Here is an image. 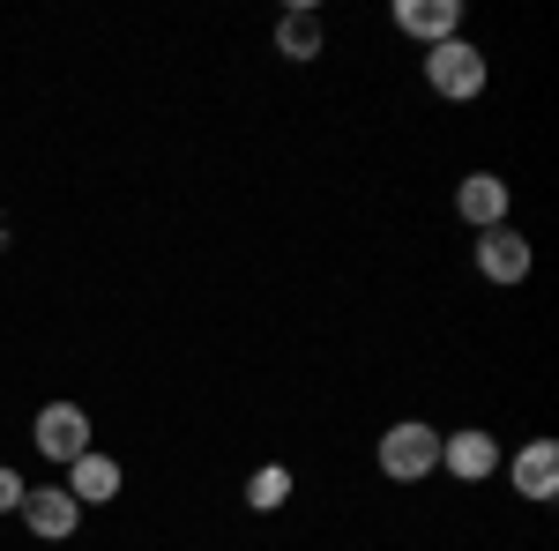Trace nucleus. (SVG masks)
<instances>
[{"label":"nucleus","instance_id":"f257e3e1","mask_svg":"<svg viewBox=\"0 0 559 551\" xmlns=\"http://www.w3.org/2000/svg\"><path fill=\"white\" fill-rule=\"evenodd\" d=\"M373 463H381V477H395V484H426L432 469H440V432H432L426 418L388 424L381 447H373Z\"/></svg>","mask_w":559,"mask_h":551},{"label":"nucleus","instance_id":"f03ea898","mask_svg":"<svg viewBox=\"0 0 559 551\" xmlns=\"http://www.w3.org/2000/svg\"><path fill=\"white\" fill-rule=\"evenodd\" d=\"M31 440H38L45 463H75L97 447V418H90L83 403H45L38 418H31Z\"/></svg>","mask_w":559,"mask_h":551},{"label":"nucleus","instance_id":"7ed1b4c3","mask_svg":"<svg viewBox=\"0 0 559 551\" xmlns=\"http://www.w3.org/2000/svg\"><path fill=\"white\" fill-rule=\"evenodd\" d=\"M426 83L440 89V97H455V105H471L477 89H485V52H477L471 38H448L426 52Z\"/></svg>","mask_w":559,"mask_h":551},{"label":"nucleus","instance_id":"20e7f679","mask_svg":"<svg viewBox=\"0 0 559 551\" xmlns=\"http://www.w3.org/2000/svg\"><path fill=\"white\" fill-rule=\"evenodd\" d=\"M440 469L455 477V484H485V477H500V440L492 432H440Z\"/></svg>","mask_w":559,"mask_h":551},{"label":"nucleus","instance_id":"39448f33","mask_svg":"<svg viewBox=\"0 0 559 551\" xmlns=\"http://www.w3.org/2000/svg\"><path fill=\"white\" fill-rule=\"evenodd\" d=\"M23 529H31V537H45V544H68V537H75V500H68V484H31V492H23Z\"/></svg>","mask_w":559,"mask_h":551},{"label":"nucleus","instance_id":"423d86ee","mask_svg":"<svg viewBox=\"0 0 559 551\" xmlns=\"http://www.w3.org/2000/svg\"><path fill=\"white\" fill-rule=\"evenodd\" d=\"M395 31L432 52V45L463 38V0H395Z\"/></svg>","mask_w":559,"mask_h":551},{"label":"nucleus","instance_id":"0eeeda50","mask_svg":"<svg viewBox=\"0 0 559 551\" xmlns=\"http://www.w3.org/2000/svg\"><path fill=\"white\" fill-rule=\"evenodd\" d=\"M477 268H485V284H522L530 276V239H522L515 224L477 231Z\"/></svg>","mask_w":559,"mask_h":551},{"label":"nucleus","instance_id":"6e6552de","mask_svg":"<svg viewBox=\"0 0 559 551\" xmlns=\"http://www.w3.org/2000/svg\"><path fill=\"white\" fill-rule=\"evenodd\" d=\"M455 216H463L471 231L508 224V179H500V171H471V179L455 187Z\"/></svg>","mask_w":559,"mask_h":551},{"label":"nucleus","instance_id":"1a4fd4ad","mask_svg":"<svg viewBox=\"0 0 559 551\" xmlns=\"http://www.w3.org/2000/svg\"><path fill=\"white\" fill-rule=\"evenodd\" d=\"M68 500H75V507H105V500H120V463L97 455V447L75 455V463H68Z\"/></svg>","mask_w":559,"mask_h":551},{"label":"nucleus","instance_id":"9d476101","mask_svg":"<svg viewBox=\"0 0 559 551\" xmlns=\"http://www.w3.org/2000/svg\"><path fill=\"white\" fill-rule=\"evenodd\" d=\"M515 492H522V500H552V492H559V447H552V440L515 447Z\"/></svg>","mask_w":559,"mask_h":551},{"label":"nucleus","instance_id":"9b49d317","mask_svg":"<svg viewBox=\"0 0 559 551\" xmlns=\"http://www.w3.org/2000/svg\"><path fill=\"white\" fill-rule=\"evenodd\" d=\"M276 52H284V60H313V52H321V15H313V8H292V15L276 23Z\"/></svg>","mask_w":559,"mask_h":551},{"label":"nucleus","instance_id":"f8f14e48","mask_svg":"<svg viewBox=\"0 0 559 551\" xmlns=\"http://www.w3.org/2000/svg\"><path fill=\"white\" fill-rule=\"evenodd\" d=\"M284 500H292V469H284V463H261L254 477H247V507H254V514H276Z\"/></svg>","mask_w":559,"mask_h":551},{"label":"nucleus","instance_id":"ddd939ff","mask_svg":"<svg viewBox=\"0 0 559 551\" xmlns=\"http://www.w3.org/2000/svg\"><path fill=\"white\" fill-rule=\"evenodd\" d=\"M23 492H31V484H23L15 469H0V514H15V507H23Z\"/></svg>","mask_w":559,"mask_h":551}]
</instances>
